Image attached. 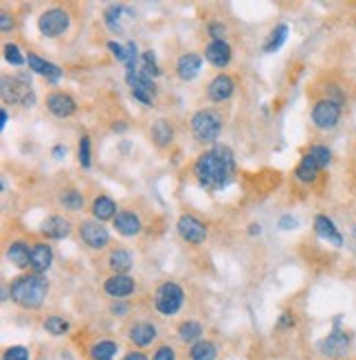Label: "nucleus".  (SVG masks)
<instances>
[{
	"mask_svg": "<svg viewBox=\"0 0 356 360\" xmlns=\"http://www.w3.org/2000/svg\"><path fill=\"white\" fill-rule=\"evenodd\" d=\"M193 176L207 191L224 189L236 176V156L227 146H213L205 150L193 163Z\"/></svg>",
	"mask_w": 356,
	"mask_h": 360,
	"instance_id": "obj_1",
	"label": "nucleus"
},
{
	"mask_svg": "<svg viewBox=\"0 0 356 360\" xmlns=\"http://www.w3.org/2000/svg\"><path fill=\"white\" fill-rule=\"evenodd\" d=\"M49 297V279L38 273H25L9 283V299L23 310H40Z\"/></svg>",
	"mask_w": 356,
	"mask_h": 360,
	"instance_id": "obj_2",
	"label": "nucleus"
},
{
	"mask_svg": "<svg viewBox=\"0 0 356 360\" xmlns=\"http://www.w3.org/2000/svg\"><path fill=\"white\" fill-rule=\"evenodd\" d=\"M222 128H224V119L216 108H203V110H198L191 117V134L198 143H205V146L216 143L218 136L222 134Z\"/></svg>",
	"mask_w": 356,
	"mask_h": 360,
	"instance_id": "obj_3",
	"label": "nucleus"
},
{
	"mask_svg": "<svg viewBox=\"0 0 356 360\" xmlns=\"http://www.w3.org/2000/svg\"><path fill=\"white\" fill-rule=\"evenodd\" d=\"M185 305V290L176 281H163L154 290V310L161 316H176Z\"/></svg>",
	"mask_w": 356,
	"mask_h": 360,
	"instance_id": "obj_4",
	"label": "nucleus"
},
{
	"mask_svg": "<svg viewBox=\"0 0 356 360\" xmlns=\"http://www.w3.org/2000/svg\"><path fill=\"white\" fill-rule=\"evenodd\" d=\"M341 117H343V103L339 101H334L330 97H322L312 103L310 119L317 130H322V132L334 130L336 125H339Z\"/></svg>",
	"mask_w": 356,
	"mask_h": 360,
	"instance_id": "obj_5",
	"label": "nucleus"
},
{
	"mask_svg": "<svg viewBox=\"0 0 356 360\" xmlns=\"http://www.w3.org/2000/svg\"><path fill=\"white\" fill-rule=\"evenodd\" d=\"M352 332L348 330H341V328H334L328 336H324L322 340L317 343V349L324 358L328 360H341L345 358L350 352H352Z\"/></svg>",
	"mask_w": 356,
	"mask_h": 360,
	"instance_id": "obj_6",
	"label": "nucleus"
},
{
	"mask_svg": "<svg viewBox=\"0 0 356 360\" xmlns=\"http://www.w3.org/2000/svg\"><path fill=\"white\" fill-rule=\"evenodd\" d=\"M70 27V15L62 7H51L40 13L38 18V31L42 38H60Z\"/></svg>",
	"mask_w": 356,
	"mask_h": 360,
	"instance_id": "obj_7",
	"label": "nucleus"
},
{
	"mask_svg": "<svg viewBox=\"0 0 356 360\" xmlns=\"http://www.w3.org/2000/svg\"><path fill=\"white\" fill-rule=\"evenodd\" d=\"M176 231H178V236H181L187 244L191 246H201L207 242V236H209V231H207V224L201 220V218H196V215L191 213H183L181 218H178L176 222Z\"/></svg>",
	"mask_w": 356,
	"mask_h": 360,
	"instance_id": "obj_8",
	"label": "nucleus"
},
{
	"mask_svg": "<svg viewBox=\"0 0 356 360\" xmlns=\"http://www.w3.org/2000/svg\"><path fill=\"white\" fill-rule=\"evenodd\" d=\"M80 238L88 248H93V250H103L110 244L108 229L103 226V222H97V220H84L80 224Z\"/></svg>",
	"mask_w": 356,
	"mask_h": 360,
	"instance_id": "obj_9",
	"label": "nucleus"
},
{
	"mask_svg": "<svg viewBox=\"0 0 356 360\" xmlns=\"http://www.w3.org/2000/svg\"><path fill=\"white\" fill-rule=\"evenodd\" d=\"M126 336L136 349H146L158 338V328H156V323H152L148 319H141V321L130 323L126 330Z\"/></svg>",
	"mask_w": 356,
	"mask_h": 360,
	"instance_id": "obj_10",
	"label": "nucleus"
},
{
	"mask_svg": "<svg viewBox=\"0 0 356 360\" xmlns=\"http://www.w3.org/2000/svg\"><path fill=\"white\" fill-rule=\"evenodd\" d=\"M33 93L31 90V82L27 73H20L15 77H3V99L7 103H25V99Z\"/></svg>",
	"mask_w": 356,
	"mask_h": 360,
	"instance_id": "obj_11",
	"label": "nucleus"
},
{
	"mask_svg": "<svg viewBox=\"0 0 356 360\" xmlns=\"http://www.w3.org/2000/svg\"><path fill=\"white\" fill-rule=\"evenodd\" d=\"M126 82H128V86H130V93H132V97L139 101V103H144V105H152L154 103V97H156V84H154V79L152 77H148V75H144L139 70V73H134V75H126Z\"/></svg>",
	"mask_w": 356,
	"mask_h": 360,
	"instance_id": "obj_12",
	"label": "nucleus"
},
{
	"mask_svg": "<svg viewBox=\"0 0 356 360\" xmlns=\"http://www.w3.org/2000/svg\"><path fill=\"white\" fill-rule=\"evenodd\" d=\"M136 290V281L130 275H110L103 281V292L108 295L113 301L128 299Z\"/></svg>",
	"mask_w": 356,
	"mask_h": 360,
	"instance_id": "obj_13",
	"label": "nucleus"
},
{
	"mask_svg": "<svg viewBox=\"0 0 356 360\" xmlns=\"http://www.w3.org/2000/svg\"><path fill=\"white\" fill-rule=\"evenodd\" d=\"M44 103L49 108V112L53 117H58V119H68V117H73L75 110H77L75 99L70 97L68 93H62V90H53V93H49Z\"/></svg>",
	"mask_w": 356,
	"mask_h": 360,
	"instance_id": "obj_14",
	"label": "nucleus"
},
{
	"mask_svg": "<svg viewBox=\"0 0 356 360\" xmlns=\"http://www.w3.org/2000/svg\"><path fill=\"white\" fill-rule=\"evenodd\" d=\"M234 93H236V79L227 73H218L207 86V97L216 103L229 101L231 97H234Z\"/></svg>",
	"mask_w": 356,
	"mask_h": 360,
	"instance_id": "obj_15",
	"label": "nucleus"
},
{
	"mask_svg": "<svg viewBox=\"0 0 356 360\" xmlns=\"http://www.w3.org/2000/svg\"><path fill=\"white\" fill-rule=\"evenodd\" d=\"M27 66L33 70L35 75L46 77V82L53 84V86H56L64 75V70L58 64H53V62H49V60H44L40 56H35V53H27Z\"/></svg>",
	"mask_w": 356,
	"mask_h": 360,
	"instance_id": "obj_16",
	"label": "nucleus"
},
{
	"mask_svg": "<svg viewBox=\"0 0 356 360\" xmlns=\"http://www.w3.org/2000/svg\"><path fill=\"white\" fill-rule=\"evenodd\" d=\"M113 226L123 238H134L144 231V222H141V218L134 211H119L113 220Z\"/></svg>",
	"mask_w": 356,
	"mask_h": 360,
	"instance_id": "obj_17",
	"label": "nucleus"
},
{
	"mask_svg": "<svg viewBox=\"0 0 356 360\" xmlns=\"http://www.w3.org/2000/svg\"><path fill=\"white\" fill-rule=\"evenodd\" d=\"M70 231H73V226L62 215H49L40 224V236L46 240H64L70 236Z\"/></svg>",
	"mask_w": 356,
	"mask_h": 360,
	"instance_id": "obj_18",
	"label": "nucleus"
},
{
	"mask_svg": "<svg viewBox=\"0 0 356 360\" xmlns=\"http://www.w3.org/2000/svg\"><path fill=\"white\" fill-rule=\"evenodd\" d=\"M51 266H53V248H51V244L35 242L31 246V270H29V273L44 275Z\"/></svg>",
	"mask_w": 356,
	"mask_h": 360,
	"instance_id": "obj_19",
	"label": "nucleus"
},
{
	"mask_svg": "<svg viewBox=\"0 0 356 360\" xmlns=\"http://www.w3.org/2000/svg\"><path fill=\"white\" fill-rule=\"evenodd\" d=\"M31 246L27 240H13L7 246V259L18 270H31Z\"/></svg>",
	"mask_w": 356,
	"mask_h": 360,
	"instance_id": "obj_20",
	"label": "nucleus"
},
{
	"mask_svg": "<svg viewBox=\"0 0 356 360\" xmlns=\"http://www.w3.org/2000/svg\"><path fill=\"white\" fill-rule=\"evenodd\" d=\"M312 226H314V233H317V236L322 238V240H326L328 244L343 246V236H341V231L336 229V224L328 218V215H324V213L314 215Z\"/></svg>",
	"mask_w": 356,
	"mask_h": 360,
	"instance_id": "obj_21",
	"label": "nucleus"
},
{
	"mask_svg": "<svg viewBox=\"0 0 356 360\" xmlns=\"http://www.w3.org/2000/svg\"><path fill=\"white\" fill-rule=\"evenodd\" d=\"M231 58H234V51H231L229 42L227 40H220V42H209L205 46V60L216 66V68H227L231 64Z\"/></svg>",
	"mask_w": 356,
	"mask_h": 360,
	"instance_id": "obj_22",
	"label": "nucleus"
},
{
	"mask_svg": "<svg viewBox=\"0 0 356 360\" xmlns=\"http://www.w3.org/2000/svg\"><path fill=\"white\" fill-rule=\"evenodd\" d=\"M201 68H203V58L198 53H185V56H181L176 62V75L183 82H191L198 77Z\"/></svg>",
	"mask_w": 356,
	"mask_h": 360,
	"instance_id": "obj_23",
	"label": "nucleus"
},
{
	"mask_svg": "<svg viewBox=\"0 0 356 360\" xmlns=\"http://www.w3.org/2000/svg\"><path fill=\"white\" fill-rule=\"evenodd\" d=\"M176 334H178V340L185 345H193V343H198V340H203V334H205V326L201 321H196V319H185L181 326L176 328Z\"/></svg>",
	"mask_w": 356,
	"mask_h": 360,
	"instance_id": "obj_24",
	"label": "nucleus"
},
{
	"mask_svg": "<svg viewBox=\"0 0 356 360\" xmlns=\"http://www.w3.org/2000/svg\"><path fill=\"white\" fill-rule=\"evenodd\" d=\"M322 172L324 169L317 165V160L306 152L304 156H301L299 165L295 167V178L299 180V183H304V185H312V183H317V178Z\"/></svg>",
	"mask_w": 356,
	"mask_h": 360,
	"instance_id": "obj_25",
	"label": "nucleus"
},
{
	"mask_svg": "<svg viewBox=\"0 0 356 360\" xmlns=\"http://www.w3.org/2000/svg\"><path fill=\"white\" fill-rule=\"evenodd\" d=\"M108 266L113 270V275H128L134 266V257L126 248H113L108 255Z\"/></svg>",
	"mask_w": 356,
	"mask_h": 360,
	"instance_id": "obj_26",
	"label": "nucleus"
},
{
	"mask_svg": "<svg viewBox=\"0 0 356 360\" xmlns=\"http://www.w3.org/2000/svg\"><path fill=\"white\" fill-rule=\"evenodd\" d=\"M91 213L97 222H106V220H115V215L119 211H117V202L110 195H97L91 205Z\"/></svg>",
	"mask_w": 356,
	"mask_h": 360,
	"instance_id": "obj_27",
	"label": "nucleus"
},
{
	"mask_svg": "<svg viewBox=\"0 0 356 360\" xmlns=\"http://www.w3.org/2000/svg\"><path fill=\"white\" fill-rule=\"evenodd\" d=\"M119 354V343L113 338H99L88 347V356L91 360H115V356Z\"/></svg>",
	"mask_w": 356,
	"mask_h": 360,
	"instance_id": "obj_28",
	"label": "nucleus"
},
{
	"mask_svg": "<svg viewBox=\"0 0 356 360\" xmlns=\"http://www.w3.org/2000/svg\"><path fill=\"white\" fill-rule=\"evenodd\" d=\"M150 134H152V141H154L156 148H161V150L170 148L172 141H174V125L167 119H156Z\"/></svg>",
	"mask_w": 356,
	"mask_h": 360,
	"instance_id": "obj_29",
	"label": "nucleus"
},
{
	"mask_svg": "<svg viewBox=\"0 0 356 360\" xmlns=\"http://www.w3.org/2000/svg\"><path fill=\"white\" fill-rule=\"evenodd\" d=\"M58 202L60 207H64L66 211H82L86 200H84V193L75 187H64L58 193Z\"/></svg>",
	"mask_w": 356,
	"mask_h": 360,
	"instance_id": "obj_30",
	"label": "nucleus"
},
{
	"mask_svg": "<svg viewBox=\"0 0 356 360\" xmlns=\"http://www.w3.org/2000/svg\"><path fill=\"white\" fill-rule=\"evenodd\" d=\"M123 15H132L123 5H108L103 11V22L113 33H121L123 31Z\"/></svg>",
	"mask_w": 356,
	"mask_h": 360,
	"instance_id": "obj_31",
	"label": "nucleus"
},
{
	"mask_svg": "<svg viewBox=\"0 0 356 360\" xmlns=\"http://www.w3.org/2000/svg\"><path fill=\"white\" fill-rule=\"evenodd\" d=\"M216 358H218V345L209 338H203L189 347V360H216Z\"/></svg>",
	"mask_w": 356,
	"mask_h": 360,
	"instance_id": "obj_32",
	"label": "nucleus"
},
{
	"mask_svg": "<svg viewBox=\"0 0 356 360\" xmlns=\"http://www.w3.org/2000/svg\"><path fill=\"white\" fill-rule=\"evenodd\" d=\"M42 328L49 336H66L70 332V323L60 314H51L42 321Z\"/></svg>",
	"mask_w": 356,
	"mask_h": 360,
	"instance_id": "obj_33",
	"label": "nucleus"
},
{
	"mask_svg": "<svg viewBox=\"0 0 356 360\" xmlns=\"http://www.w3.org/2000/svg\"><path fill=\"white\" fill-rule=\"evenodd\" d=\"M288 38V25H277L271 35H269V40L264 42V53H275L281 49V44L286 42Z\"/></svg>",
	"mask_w": 356,
	"mask_h": 360,
	"instance_id": "obj_34",
	"label": "nucleus"
},
{
	"mask_svg": "<svg viewBox=\"0 0 356 360\" xmlns=\"http://www.w3.org/2000/svg\"><path fill=\"white\" fill-rule=\"evenodd\" d=\"M141 73L144 75H148V77H158L161 75V68H158V64H156V56H154V51H146L144 56H141Z\"/></svg>",
	"mask_w": 356,
	"mask_h": 360,
	"instance_id": "obj_35",
	"label": "nucleus"
},
{
	"mask_svg": "<svg viewBox=\"0 0 356 360\" xmlns=\"http://www.w3.org/2000/svg\"><path fill=\"white\" fill-rule=\"evenodd\" d=\"M3 56H5V60L11 64V66H25L27 64V56H23V49L18 46V44H13V42H7L5 46H3Z\"/></svg>",
	"mask_w": 356,
	"mask_h": 360,
	"instance_id": "obj_36",
	"label": "nucleus"
},
{
	"mask_svg": "<svg viewBox=\"0 0 356 360\" xmlns=\"http://www.w3.org/2000/svg\"><path fill=\"white\" fill-rule=\"evenodd\" d=\"M93 150H91V136L88 134H84L82 139H80V146H77V160H80V165L84 167V169H88L91 167V163H93Z\"/></svg>",
	"mask_w": 356,
	"mask_h": 360,
	"instance_id": "obj_37",
	"label": "nucleus"
},
{
	"mask_svg": "<svg viewBox=\"0 0 356 360\" xmlns=\"http://www.w3.org/2000/svg\"><path fill=\"white\" fill-rule=\"evenodd\" d=\"M308 154L317 160V165L322 169H328V165L332 163V150L326 146H310Z\"/></svg>",
	"mask_w": 356,
	"mask_h": 360,
	"instance_id": "obj_38",
	"label": "nucleus"
},
{
	"mask_svg": "<svg viewBox=\"0 0 356 360\" xmlns=\"http://www.w3.org/2000/svg\"><path fill=\"white\" fill-rule=\"evenodd\" d=\"M3 360H31V352L25 345H11L3 352Z\"/></svg>",
	"mask_w": 356,
	"mask_h": 360,
	"instance_id": "obj_39",
	"label": "nucleus"
},
{
	"mask_svg": "<svg viewBox=\"0 0 356 360\" xmlns=\"http://www.w3.org/2000/svg\"><path fill=\"white\" fill-rule=\"evenodd\" d=\"M126 46H128L126 75H134V73H139V68H136V64H139V49H136V44H134V42H128Z\"/></svg>",
	"mask_w": 356,
	"mask_h": 360,
	"instance_id": "obj_40",
	"label": "nucleus"
},
{
	"mask_svg": "<svg viewBox=\"0 0 356 360\" xmlns=\"http://www.w3.org/2000/svg\"><path fill=\"white\" fill-rule=\"evenodd\" d=\"M295 326H297V319H295L293 312H281L279 319L275 321V330L277 332H291Z\"/></svg>",
	"mask_w": 356,
	"mask_h": 360,
	"instance_id": "obj_41",
	"label": "nucleus"
},
{
	"mask_svg": "<svg viewBox=\"0 0 356 360\" xmlns=\"http://www.w3.org/2000/svg\"><path fill=\"white\" fill-rule=\"evenodd\" d=\"M207 33L211 35V42H220L227 38V25H222L220 20H211L207 25Z\"/></svg>",
	"mask_w": 356,
	"mask_h": 360,
	"instance_id": "obj_42",
	"label": "nucleus"
},
{
	"mask_svg": "<svg viewBox=\"0 0 356 360\" xmlns=\"http://www.w3.org/2000/svg\"><path fill=\"white\" fill-rule=\"evenodd\" d=\"M152 360H176V349H174L172 345H167V343L158 345V347L154 349Z\"/></svg>",
	"mask_w": 356,
	"mask_h": 360,
	"instance_id": "obj_43",
	"label": "nucleus"
},
{
	"mask_svg": "<svg viewBox=\"0 0 356 360\" xmlns=\"http://www.w3.org/2000/svg\"><path fill=\"white\" fill-rule=\"evenodd\" d=\"M108 49H110V53H113V56H115L119 62H123V64L128 62V46H123V44L110 40V42H108Z\"/></svg>",
	"mask_w": 356,
	"mask_h": 360,
	"instance_id": "obj_44",
	"label": "nucleus"
},
{
	"mask_svg": "<svg viewBox=\"0 0 356 360\" xmlns=\"http://www.w3.org/2000/svg\"><path fill=\"white\" fill-rule=\"evenodd\" d=\"M130 312V303L126 299H121V301H113L110 303V314L113 316H126Z\"/></svg>",
	"mask_w": 356,
	"mask_h": 360,
	"instance_id": "obj_45",
	"label": "nucleus"
},
{
	"mask_svg": "<svg viewBox=\"0 0 356 360\" xmlns=\"http://www.w3.org/2000/svg\"><path fill=\"white\" fill-rule=\"evenodd\" d=\"M297 218H293L291 213H286V215H281L279 218V222H277V226L281 229V231H293V229H297Z\"/></svg>",
	"mask_w": 356,
	"mask_h": 360,
	"instance_id": "obj_46",
	"label": "nucleus"
},
{
	"mask_svg": "<svg viewBox=\"0 0 356 360\" xmlns=\"http://www.w3.org/2000/svg\"><path fill=\"white\" fill-rule=\"evenodd\" d=\"M13 27H15L13 18H11L7 11L0 13V31H3V33H9V31H13Z\"/></svg>",
	"mask_w": 356,
	"mask_h": 360,
	"instance_id": "obj_47",
	"label": "nucleus"
},
{
	"mask_svg": "<svg viewBox=\"0 0 356 360\" xmlns=\"http://www.w3.org/2000/svg\"><path fill=\"white\" fill-rule=\"evenodd\" d=\"M121 360H150L144 352H141V349H132V352H128L126 356H123Z\"/></svg>",
	"mask_w": 356,
	"mask_h": 360,
	"instance_id": "obj_48",
	"label": "nucleus"
},
{
	"mask_svg": "<svg viewBox=\"0 0 356 360\" xmlns=\"http://www.w3.org/2000/svg\"><path fill=\"white\" fill-rule=\"evenodd\" d=\"M51 154H53V158H58V160L64 158L66 156V146H56V148L51 150Z\"/></svg>",
	"mask_w": 356,
	"mask_h": 360,
	"instance_id": "obj_49",
	"label": "nucleus"
},
{
	"mask_svg": "<svg viewBox=\"0 0 356 360\" xmlns=\"http://www.w3.org/2000/svg\"><path fill=\"white\" fill-rule=\"evenodd\" d=\"M260 233H262V224H258V222L248 224V236H251V238H258Z\"/></svg>",
	"mask_w": 356,
	"mask_h": 360,
	"instance_id": "obj_50",
	"label": "nucleus"
},
{
	"mask_svg": "<svg viewBox=\"0 0 356 360\" xmlns=\"http://www.w3.org/2000/svg\"><path fill=\"white\" fill-rule=\"evenodd\" d=\"M0 119H3V121H0V128L5 130V125H7V121H9V112L5 110V108H3V110H0Z\"/></svg>",
	"mask_w": 356,
	"mask_h": 360,
	"instance_id": "obj_51",
	"label": "nucleus"
},
{
	"mask_svg": "<svg viewBox=\"0 0 356 360\" xmlns=\"http://www.w3.org/2000/svg\"><path fill=\"white\" fill-rule=\"evenodd\" d=\"M126 128H128L126 123H115V125H113V130H115V132H126Z\"/></svg>",
	"mask_w": 356,
	"mask_h": 360,
	"instance_id": "obj_52",
	"label": "nucleus"
},
{
	"mask_svg": "<svg viewBox=\"0 0 356 360\" xmlns=\"http://www.w3.org/2000/svg\"><path fill=\"white\" fill-rule=\"evenodd\" d=\"M35 360H44V358H35Z\"/></svg>",
	"mask_w": 356,
	"mask_h": 360,
	"instance_id": "obj_53",
	"label": "nucleus"
}]
</instances>
